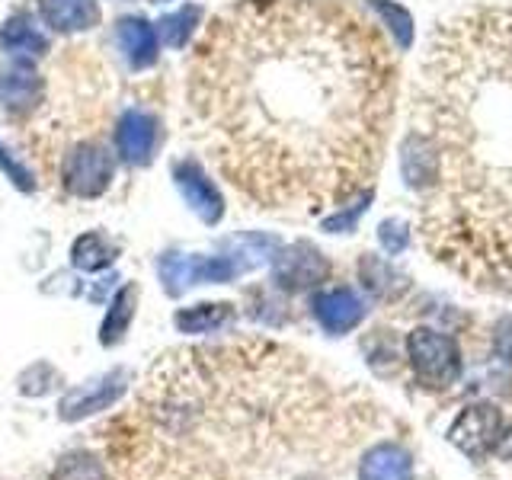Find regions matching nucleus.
<instances>
[{"label": "nucleus", "instance_id": "nucleus-1", "mask_svg": "<svg viewBox=\"0 0 512 480\" xmlns=\"http://www.w3.org/2000/svg\"><path fill=\"white\" fill-rule=\"evenodd\" d=\"M400 61L346 0H244L189 64V128L215 170L266 212H343L365 199L394 132Z\"/></svg>", "mask_w": 512, "mask_h": 480}, {"label": "nucleus", "instance_id": "nucleus-2", "mask_svg": "<svg viewBox=\"0 0 512 480\" xmlns=\"http://www.w3.org/2000/svg\"><path fill=\"white\" fill-rule=\"evenodd\" d=\"M400 176L432 260L512 301V4L461 10L426 39Z\"/></svg>", "mask_w": 512, "mask_h": 480}, {"label": "nucleus", "instance_id": "nucleus-3", "mask_svg": "<svg viewBox=\"0 0 512 480\" xmlns=\"http://www.w3.org/2000/svg\"><path fill=\"white\" fill-rule=\"evenodd\" d=\"M407 362L413 368V378L426 391H448L461 381L464 359L461 349L448 333L436 327H416L404 340Z\"/></svg>", "mask_w": 512, "mask_h": 480}, {"label": "nucleus", "instance_id": "nucleus-4", "mask_svg": "<svg viewBox=\"0 0 512 480\" xmlns=\"http://www.w3.org/2000/svg\"><path fill=\"white\" fill-rule=\"evenodd\" d=\"M448 442L458 445L474 461H487L490 455L512 461V420L496 404H471L448 429Z\"/></svg>", "mask_w": 512, "mask_h": 480}, {"label": "nucleus", "instance_id": "nucleus-5", "mask_svg": "<svg viewBox=\"0 0 512 480\" xmlns=\"http://www.w3.org/2000/svg\"><path fill=\"white\" fill-rule=\"evenodd\" d=\"M64 186L77 199H96L103 196L112 183V160L109 151L100 144H80L68 157H64Z\"/></svg>", "mask_w": 512, "mask_h": 480}, {"label": "nucleus", "instance_id": "nucleus-6", "mask_svg": "<svg viewBox=\"0 0 512 480\" xmlns=\"http://www.w3.org/2000/svg\"><path fill=\"white\" fill-rule=\"evenodd\" d=\"M311 311L317 317V324L324 327L330 336H343L349 330H356L365 320V301L359 292H352L349 285H330L324 292H317L311 301Z\"/></svg>", "mask_w": 512, "mask_h": 480}, {"label": "nucleus", "instance_id": "nucleus-7", "mask_svg": "<svg viewBox=\"0 0 512 480\" xmlns=\"http://www.w3.org/2000/svg\"><path fill=\"white\" fill-rule=\"evenodd\" d=\"M330 263L320 256L311 244H295L285 253H279L276 269H272V282L285 292H304L327 279Z\"/></svg>", "mask_w": 512, "mask_h": 480}, {"label": "nucleus", "instance_id": "nucleus-8", "mask_svg": "<svg viewBox=\"0 0 512 480\" xmlns=\"http://www.w3.org/2000/svg\"><path fill=\"white\" fill-rule=\"evenodd\" d=\"M173 180H176V189H180V196L186 199V205L199 215V221H205V224L221 221L224 199H221L218 186L208 180L196 160H180L173 170Z\"/></svg>", "mask_w": 512, "mask_h": 480}, {"label": "nucleus", "instance_id": "nucleus-9", "mask_svg": "<svg viewBox=\"0 0 512 480\" xmlns=\"http://www.w3.org/2000/svg\"><path fill=\"white\" fill-rule=\"evenodd\" d=\"M128 378H132V375H128L125 368H116V372H112V375H103L100 381L87 384V388L71 391L68 397L61 400L58 416H61V420L74 423V420H84V416H90V413L106 410L109 404H116V400L125 394Z\"/></svg>", "mask_w": 512, "mask_h": 480}, {"label": "nucleus", "instance_id": "nucleus-10", "mask_svg": "<svg viewBox=\"0 0 512 480\" xmlns=\"http://www.w3.org/2000/svg\"><path fill=\"white\" fill-rule=\"evenodd\" d=\"M359 480H413V455L394 439H378L362 452Z\"/></svg>", "mask_w": 512, "mask_h": 480}, {"label": "nucleus", "instance_id": "nucleus-11", "mask_svg": "<svg viewBox=\"0 0 512 480\" xmlns=\"http://www.w3.org/2000/svg\"><path fill=\"white\" fill-rule=\"evenodd\" d=\"M157 148V119L151 112L128 109L116 128V151L128 164H148Z\"/></svg>", "mask_w": 512, "mask_h": 480}, {"label": "nucleus", "instance_id": "nucleus-12", "mask_svg": "<svg viewBox=\"0 0 512 480\" xmlns=\"http://www.w3.org/2000/svg\"><path fill=\"white\" fill-rule=\"evenodd\" d=\"M116 39H119L125 61L132 64L135 71L151 68V64L157 61V52H160L157 29L148 20H141V16H125V20H119Z\"/></svg>", "mask_w": 512, "mask_h": 480}, {"label": "nucleus", "instance_id": "nucleus-13", "mask_svg": "<svg viewBox=\"0 0 512 480\" xmlns=\"http://www.w3.org/2000/svg\"><path fill=\"white\" fill-rule=\"evenodd\" d=\"M39 74L32 68V58H10V68L0 74V106L10 112H23L39 96Z\"/></svg>", "mask_w": 512, "mask_h": 480}, {"label": "nucleus", "instance_id": "nucleus-14", "mask_svg": "<svg viewBox=\"0 0 512 480\" xmlns=\"http://www.w3.org/2000/svg\"><path fill=\"white\" fill-rule=\"evenodd\" d=\"M39 13L45 26H52L55 32H80L100 23L96 0H39Z\"/></svg>", "mask_w": 512, "mask_h": 480}, {"label": "nucleus", "instance_id": "nucleus-15", "mask_svg": "<svg viewBox=\"0 0 512 480\" xmlns=\"http://www.w3.org/2000/svg\"><path fill=\"white\" fill-rule=\"evenodd\" d=\"M0 45L10 58H39L48 52V36L32 23V16H13L0 29Z\"/></svg>", "mask_w": 512, "mask_h": 480}, {"label": "nucleus", "instance_id": "nucleus-16", "mask_svg": "<svg viewBox=\"0 0 512 480\" xmlns=\"http://www.w3.org/2000/svg\"><path fill=\"white\" fill-rule=\"evenodd\" d=\"M237 317L234 304H196V308H186L173 317V324L180 333H215L221 327H228Z\"/></svg>", "mask_w": 512, "mask_h": 480}, {"label": "nucleus", "instance_id": "nucleus-17", "mask_svg": "<svg viewBox=\"0 0 512 480\" xmlns=\"http://www.w3.org/2000/svg\"><path fill=\"white\" fill-rule=\"evenodd\" d=\"M135 301H138V288L135 285H122L116 292V298L109 301L106 320L100 327V343L103 346H116L128 333V324H132V317H135Z\"/></svg>", "mask_w": 512, "mask_h": 480}, {"label": "nucleus", "instance_id": "nucleus-18", "mask_svg": "<svg viewBox=\"0 0 512 480\" xmlns=\"http://www.w3.org/2000/svg\"><path fill=\"white\" fill-rule=\"evenodd\" d=\"M112 260H116V247H112L103 234H84V237H77L71 247V263L80 272H100L112 266Z\"/></svg>", "mask_w": 512, "mask_h": 480}, {"label": "nucleus", "instance_id": "nucleus-19", "mask_svg": "<svg viewBox=\"0 0 512 480\" xmlns=\"http://www.w3.org/2000/svg\"><path fill=\"white\" fill-rule=\"evenodd\" d=\"M199 16H202L199 7H183V10L164 16V20L157 23V39L164 42L167 48H183L186 39L192 36V29H196Z\"/></svg>", "mask_w": 512, "mask_h": 480}, {"label": "nucleus", "instance_id": "nucleus-20", "mask_svg": "<svg viewBox=\"0 0 512 480\" xmlns=\"http://www.w3.org/2000/svg\"><path fill=\"white\" fill-rule=\"evenodd\" d=\"M160 282L167 285L170 295H183L186 288L196 282L192 279V256H183V253H164L160 256Z\"/></svg>", "mask_w": 512, "mask_h": 480}, {"label": "nucleus", "instance_id": "nucleus-21", "mask_svg": "<svg viewBox=\"0 0 512 480\" xmlns=\"http://www.w3.org/2000/svg\"><path fill=\"white\" fill-rule=\"evenodd\" d=\"M378 240H381V247L388 250L391 256H397L400 250L407 247V231H404V224H400L397 218L384 221V224H381V231H378Z\"/></svg>", "mask_w": 512, "mask_h": 480}, {"label": "nucleus", "instance_id": "nucleus-22", "mask_svg": "<svg viewBox=\"0 0 512 480\" xmlns=\"http://www.w3.org/2000/svg\"><path fill=\"white\" fill-rule=\"evenodd\" d=\"M0 167H4V170L10 173V180H13L16 186H20V189H32V176L26 173V167L16 164V160H13L4 148H0Z\"/></svg>", "mask_w": 512, "mask_h": 480}, {"label": "nucleus", "instance_id": "nucleus-23", "mask_svg": "<svg viewBox=\"0 0 512 480\" xmlns=\"http://www.w3.org/2000/svg\"><path fill=\"white\" fill-rule=\"evenodd\" d=\"M496 352L512 365V320H503L500 330H496Z\"/></svg>", "mask_w": 512, "mask_h": 480}]
</instances>
